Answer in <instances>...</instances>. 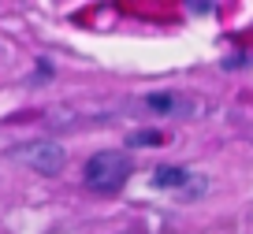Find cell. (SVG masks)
I'll return each instance as SVG.
<instances>
[{"label": "cell", "mask_w": 253, "mask_h": 234, "mask_svg": "<svg viewBox=\"0 0 253 234\" xmlns=\"http://www.w3.org/2000/svg\"><path fill=\"white\" fill-rule=\"evenodd\" d=\"M130 145L134 149H153V145H164V134L160 130H138V134H130Z\"/></svg>", "instance_id": "5b68a950"}, {"label": "cell", "mask_w": 253, "mask_h": 234, "mask_svg": "<svg viewBox=\"0 0 253 234\" xmlns=\"http://www.w3.org/2000/svg\"><path fill=\"white\" fill-rule=\"evenodd\" d=\"M15 160H23L26 167H34V171H41V175H56L63 167V145L60 141H30V145H23V149H15Z\"/></svg>", "instance_id": "7a4b0ae2"}, {"label": "cell", "mask_w": 253, "mask_h": 234, "mask_svg": "<svg viewBox=\"0 0 253 234\" xmlns=\"http://www.w3.org/2000/svg\"><path fill=\"white\" fill-rule=\"evenodd\" d=\"M145 104H149V108H157V112H164V116H171L182 101H179L175 93H153V97H145Z\"/></svg>", "instance_id": "277c9868"}, {"label": "cell", "mask_w": 253, "mask_h": 234, "mask_svg": "<svg viewBox=\"0 0 253 234\" xmlns=\"http://www.w3.org/2000/svg\"><path fill=\"white\" fill-rule=\"evenodd\" d=\"M186 182H190V171H186V167L164 164V167H157V171H153V186H157V190H179V186H186Z\"/></svg>", "instance_id": "3957f363"}, {"label": "cell", "mask_w": 253, "mask_h": 234, "mask_svg": "<svg viewBox=\"0 0 253 234\" xmlns=\"http://www.w3.org/2000/svg\"><path fill=\"white\" fill-rule=\"evenodd\" d=\"M134 164L123 149H101L86 160V171H82V182H86L93 194H116L126 179H130Z\"/></svg>", "instance_id": "6da1fadb"}]
</instances>
